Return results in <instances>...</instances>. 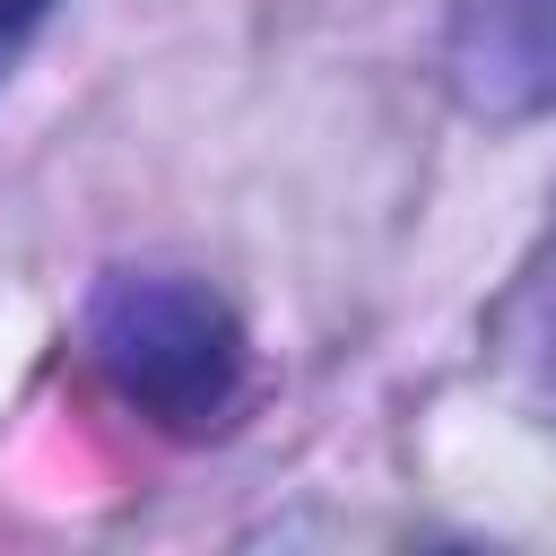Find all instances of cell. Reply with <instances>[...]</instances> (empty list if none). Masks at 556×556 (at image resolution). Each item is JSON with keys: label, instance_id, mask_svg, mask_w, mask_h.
<instances>
[{"label": "cell", "instance_id": "cell-1", "mask_svg": "<svg viewBox=\"0 0 556 556\" xmlns=\"http://www.w3.org/2000/svg\"><path fill=\"white\" fill-rule=\"evenodd\" d=\"M87 356L122 408L165 434H208L243 400L252 339L235 304L182 269H113L87 295Z\"/></svg>", "mask_w": 556, "mask_h": 556}, {"label": "cell", "instance_id": "cell-2", "mask_svg": "<svg viewBox=\"0 0 556 556\" xmlns=\"http://www.w3.org/2000/svg\"><path fill=\"white\" fill-rule=\"evenodd\" d=\"M443 70L452 96L486 122L556 113V0H452Z\"/></svg>", "mask_w": 556, "mask_h": 556}, {"label": "cell", "instance_id": "cell-3", "mask_svg": "<svg viewBox=\"0 0 556 556\" xmlns=\"http://www.w3.org/2000/svg\"><path fill=\"white\" fill-rule=\"evenodd\" d=\"M504 321H513V348H521V356L539 365V382L556 391V226H547V261L513 287V313H504Z\"/></svg>", "mask_w": 556, "mask_h": 556}, {"label": "cell", "instance_id": "cell-4", "mask_svg": "<svg viewBox=\"0 0 556 556\" xmlns=\"http://www.w3.org/2000/svg\"><path fill=\"white\" fill-rule=\"evenodd\" d=\"M43 9H52V0H0V52H9V43H17V35L43 17Z\"/></svg>", "mask_w": 556, "mask_h": 556}]
</instances>
